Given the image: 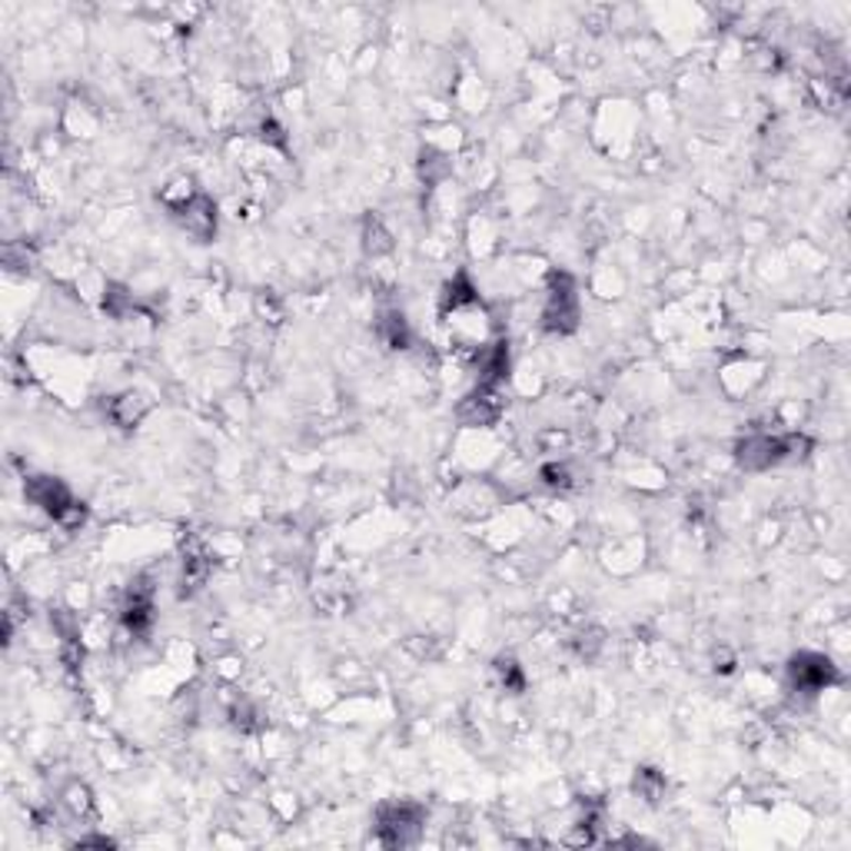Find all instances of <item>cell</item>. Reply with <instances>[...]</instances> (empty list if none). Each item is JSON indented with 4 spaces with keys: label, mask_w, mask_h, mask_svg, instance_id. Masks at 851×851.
<instances>
[{
    "label": "cell",
    "mask_w": 851,
    "mask_h": 851,
    "mask_svg": "<svg viewBox=\"0 0 851 851\" xmlns=\"http://www.w3.org/2000/svg\"><path fill=\"white\" fill-rule=\"evenodd\" d=\"M579 323V297L575 287L565 273L552 277L549 297H546V313H542V326L552 333H572Z\"/></svg>",
    "instance_id": "cell-1"
},
{
    "label": "cell",
    "mask_w": 851,
    "mask_h": 851,
    "mask_svg": "<svg viewBox=\"0 0 851 851\" xmlns=\"http://www.w3.org/2000/svg\"><path fill=\"white\" fill-rule=\"evenodd\" d=\"M28 496H31V499H34L47 516H54V519H57V523H64V526H74V523H80V519H84V509L74 503L71 489H67L64 483L51 480V476L34 480V483L28 486Z\"/></svg>",
    "instance_id": "cell-2"
},
{
    "label": "cell",
    "mask_w": 851,
    "mask_h": 851,
    "mask_svg": "<svg viewBox=\"0 0 851 851\" xmlns=\"http://www.w3.org/2000/svg\"><path fill=\"white\" fill-rule=\"evenodd\" d=\"M379 831L386 844H409L419 831V808L416 805H386L379 811Z\"/></svg>",
    "instance_id": "cell-3"
},
{
    "label": "cell",
    "mask_w": 851,
    "mask_h": 851,
    "mask_svg": "<svg viewBox=\"0 0 851 851\" xmlns=\"http://www.w3.org/2000/svg\"><path fill=\"white\" fill-rule=\"evenodd\" d=\"M791 679L801 692H821L831 682V663L821 656H798L791 663Z\"/></svg>",
    "instance_id": "cell-4"
}]
</instances>
